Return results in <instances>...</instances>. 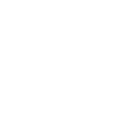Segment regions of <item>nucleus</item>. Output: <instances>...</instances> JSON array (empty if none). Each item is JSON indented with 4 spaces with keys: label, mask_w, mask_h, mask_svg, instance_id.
<instances>
[]
</instances>
